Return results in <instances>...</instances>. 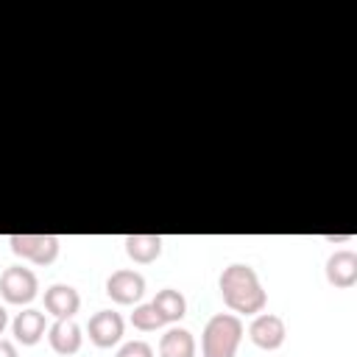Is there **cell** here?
Here are the masks:
<instances>
[{
	"label": "cell",
	"instance_id": "6da1fadb",
	"mask_svg": "<svg viewBox=\"0 0 357 357\" xmlns=\"http://www.w3.org/2000/svg\"><path fill=\"white\" fill-rule=\"evenodd\" d=\"M218 287H220V296H223L226 307L240 312V315H257V312L265 310L268 293L262 290V282H259V276L251 265L231 262L229 268H223V273L218 279Z\"/></svg>",
	"mask_w": 357,
	"mask_h": 357
},
{
	"label": "cell",
	"instance_id": "7a4b0ae2",
	"mask_svg": "<svg viewBox=\"0 0 357 357\" xmlns=\"http://www.w3.org/2000/svg\"><path fill=\"white\" fill-rule=\"evenodd\" d=\"M243 340V321L234 312H218L206 321L201 335L204 357H234Z\"/></svg>",
	"mask_w": 357,
	"mask_h": 357
},
{
	"label": "cell",
	"instance_id": "3957f363",
	"mask_svg": "<svg viewBox=\"0 0 357 357\" xmlns=\"http://www.w3.org/2000/svg\"><path fill=\"white\" fill-rule=\"evenodd\" d=\"M39 293V279L25 265H11L0 273V296L8 304H31Z\"/></svg>",
	"mask_w": 357,
	"mask_h": 357
},
{
	"label": "cell",
	"instance_id": "277c9868",
	"mask_svg": "<svg viewBox=\"0 0 357 357\" xmlns=\"http://www.w3.org/2000/svg\"><path fill=\"white\" fill-rule=\"evenodd\" d=\"M11 251L33 265H50L59 257V237L56 234H11Z\"/></svg>",
	"mask_w": 357,
	"mask_h": 357
},
{
	"label": "cell",
	"instance_id": "5b68a950",
	"mask_svg": "<svg viewBox=\"0 0 357 357\" xmlns=\"http://www.w3.org/2000/svg\"><path fill=\"white\" fill-rule=\"evenodd\" d=\"M106 296L114 304H137L145 296V276L131 268H120L106 279Z\"/></svg>",
	"mask_w": 357,
	"mask_h": 357
},
{
	"label": "cell",
	"instance_id": "8992f818",
	"mask_svg": "<svg viewBox=\"0 0 357 357\" xmlns=\"http://www.w3.org/2000/svg\"><path fill=\"white\" fill-rule=\"evenodd\" d=\"M284 335H287V326L279 315L273 312H257L254 321L248 324V337L257 349H265V351H273L284 343Z\"/></svg>",
	"mask_w": 357,
	"mask_h": 357
},
{
	"label": "cell",
	"instance_id": "52a82bcc",
	"mask_svg": "<svg viewBox=\"0 0 357 357\" xmlns=\"http://www.w3.org/2000/svg\"><path fill=\"white\" fill-rule=\"evenodd\" d=\"M123 315L114 312V310H98L89 324H86V332H89V340L98 346V349H112L114 343H120L123 337Z\"/></svg>",
	"mask_w": 357,
	"mask_h": 357
},
{
	"label": "cell",
	"instance_id": "ba28073f",
	"mask_svg": "<svg viewBox=\"0 0 357 357\" xmlns=\"http://www.w3.org/2000/svg\"><path fill=\"white\" fill-rule=\"evenodd\" d=\"M78 307H81V296H78V290L73 287V284H61V282H56V284H50L47 290H45V310L59 321V318H73L75 312H78Z\"/></svg>",
	"mask_w": 357,
	"mask_h": 357
},
{
	"label": "cell",
	"instance_id": "9c48e42d",
	"mask_svg": "<svg viewBox=\"0 0 357 357\" xmlns=\"http://www.w3.org/2000/svg\"><path fill=\"white\" fill-rule=\"evenodd\" d=\"M47 340H50V349L56 354H75L84 343V335H81V326L73 321V318H59L53 321V326H47Z\"/></svg>",
	"mask_w": 357,
	"mask_h": 357
},
{
	"label": "cell",
	"instance_id": "30bf717a",
	"mask_svg": "<svg viewBox=\"0 0 357 357\" xmlns=\"http://www.w3.org/2000/svg\"><path fill=\"white\" fill-rule=\"evenodd\" d=\"M326 282L332 287H351L357 282V254L349 251V248H340L335 251L329 259H326Z\"/></svg>",
	"mask_w": 357,
	"mask_h": 357
},
{
	"label": "cell",
	"instance_id": "8fae6325",
	"mask_svg": "<svg viewBox=\"0 0 357 357\" xmlns=\"http://www.w3.org/2000/svg\"><path fill=\"white\" fill-rule=\"evenodd\" d=\"M11 329H14V340H17V343H22V346H36V343L45 337V332H47L45 312L28 307V310L17 312Z\"/></svg>",
	"mask_w": 357,
	"mask_h": 357
},
{
	"label": "cell",
	"instance_id": "7c38bea8",
	"mask_svg": "<svg viewBox=\"0 0 357 357\" xmlns=\"http://www.w3.org/2000/svg\"><path fill=\"white\" fill-rule=\"evenodd\" d=\"M159 357H195V337L184 326H173L159 340Z\"/></svg>",
	"mask_w": 357,
	"mask_h": 357
},
{
	"label": "cell",
	"instance_id": "4fadbf2b",
	"mask_svg": "<svg viewBox=\"0 0 357 357\" xmlns=\"http://www.w3.org/2000/svg\"><path fill=\"white\" fill-rule=\"evenodd\" d=\"M123 243H126V254L139 265H148V262L159 259V254H162L159 234H128Z\"/></svg>",
	"mask_w": 357,
	"mask_h": 357
},
{
	"label": "cell",
	"instance_id": "5bb4252c",
	"mask_svg": "<svg viewBox=\"0 0 357 357\" xmlns=\"http://www.w3.org/2000/svg\"><path fill=\"white\" fill-rule=\"evenodd\" d=\"M151 304H153V310L159 312V318H162L165 324H176V321H181V318L187 315V298H184L178 290H173V287L159 290Z\"/></svg>",
	"mask_w": 357,
	"mask_h": 357
},
{
	"label": "cell",
	"instance_id": "9a60e30c",
	"mask_svg": "<svg viewBox=\"0 0 357 357\" xmlns=\"http://www.w3.org/2000/svg\"><path fill=\"white\" fill-rule=\"evenodd\" d=\"M131 324L139 332H156L159 326H165V321L159 318V312L153 310V304H137L131 312Z\"/></svg>",
	"mask_w": 357,
	"mask_h": 357
},
{
	"label": "cell",
	"instance_id": "2e32d148",
	"mask_svg": "<svg viewBox=\"0 0 357 357\" xmlns=\"http://www.w3.org/2000/svg\"><path fill=\"white\" fill-rule=\"evenodd\" d=\"M114 357H153V349L145 340H128L120 346V351Z\"/></svg>",
	"mask_w": 357,
	"mask_h": 357
},
{
	"label": "cell",
	"instance_id": "e0dca14e",
	"mask_svg": "<svg viewBox=\"0 0 357 357\" xmlns=\"http://www.w3.org/2000/svg\"><path fill=\"white\" fill-rule=\"evenodd\" d=\"M0 357H17V346L11 340H3L0 337Z\"/></svg>",
	"mask_w": 357,
	"mask_h": 357
},
{
	"label": "cell",
	"instance_id": "ac0fdd59",
	"mask_svg": "<svg viewBox=\"0 0 357 357\" xmlns=\"http://www.w3.org/2000/svg\"><path fill=\"white\" fill-rule=\"evenodd\" d=\"M6 324H8V315H6V310L0 307V335H3V329H6Z\"/></svg>",
	"mask_w": 357,
	"mask_h": 357
}]
</instances>
